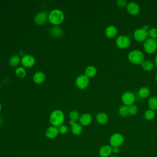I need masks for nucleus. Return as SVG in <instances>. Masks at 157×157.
<instances>
[{
    "mask_svg": "<svg viewBox=\"0 0 157 157\" xmlns=\"http://www.w3.org/2000/svg\"><path fill=\"white\" fill-rule=\"evenodd\" d=\"M64 120V116L60 110H54L50 116V121L53 126L59 127L61 126Z\"/></svg>",
    "mask_w": 157,
    "mask_h": 157,
    "instance_id": "1",
    "label": "nucleus"
},
{
    "mask_svg": "<svg viewBox=\"0 0 157 157\" xmlns=\"http://www.w3.org/2000/svg\"><path fill=\"white\" fill-rule=\"evenodd\" d=\"M63 12L59 9H53L48 14V20L53 25H57L61 23L64 20Z\"/></svg>",
    "mask_w": 157,
    "mask_h": 157,
    "instance_id": "2",
    "label": "nucleus"
},
{
    "mask_svg": "<svg viewBox=\"0 0 157 157\" xmlns=\"http://www.w3.org/2000/svg\"><path fill=\"white\" fill-rule=\"evenodd\" d=\"M128 58V60L132 64H141L144 61V55L141 51L134 50L129 53Z\"/></svg>",
    "mask_w": 157,
    "mask_h": 157,
    "instance_id": "3",
    "label": "nucleus"
},
{
    "mask_svg": "<svg viewBox=\"0 0 157 157\" xmlns=\"http://www.w3.org/2000/svg\"><path fill=\"white\" fill-rule=\"evenodd\" d=\"M110 145L112 147H120L124 142V137L120 133H114L113 134L109 139Z\"/></svg>",
    "mask_w": 157,
    "mask_h": 157,
    "instance_id": "4",
    "label": "nucleus"
},
{
    "mask_svg": "<svg viewBox=\"0 0 157 157\" xmlns=\"http://www.w3.org/2000/svg\"><path fill=\"white\" fill-rule=\"evenodd\" d=\"M144 48L148 53H153L157 49V43L156 40L151 38L147 39L144 44Z\"/></svg>",
    "mask_w": 157,
    "mask_h": 157,
    "instance_id": "5",
    "label": "nucleus"
},
{
    "mask_svg": "<svg viewBox=\"0 0 157 157\" xmlns=\"http://www.w3.org/2000/svg\"><path fill=\"white\" fill-rule=\"evenodd\" d=\"M116 45L120 48L124 49L128 48L131 44V40L129 38L126 36H119L115 40Z\"/></svg>",
    "mask_w": 157,
    "mask_h": 157,
    "instance_id": "6",
    "label": "nucleus"
},
{
    "mask_svg": "<svg viewBox=\"0 0 157 157\" xmlns=\"http://www.w3.org/2000/svg\"><path fill=\"white\" fill-rule=\"evenodd\" d=\"M136 100V98L134 94L129 91L124 92L121 96V101L124 105L129 106L132 105Z\"/></svg>",
    "mask_w": 157,
    "mask_h": 157,
    "instance_id": "7",
    "label": "nucleus"
},
{
    "mask_svg": "<svg viewBox=\"0 0 157 157\" xmlns=\"http://www.w3.org/2000/svg\"><path fill=\"white\" fill-rule=\"evenodd\" d=\"M148 35V31H145L142 28L137 29L134 32V37L139 42L145 41L147 39Z\"/></svg>",
    "mask_w": 157,
    "mask_h": 157,
    "instance_id": "8",
    "label": "nucleus"
},
{
    "mask_svg": "<svg viewBox=\"0 0 157 157\" xmlns=\"http://www.w3.org/2000/svg\"><path fill=\"white\" fill-rule=\"evenodd\" d=\"M75 83L78 88L85 89L89 84V78L85 75H80L76 78Z\"/></svg>",
    "mask_w": 157,
    "mask_h": 157,
    "instance_id": "9",
    "label": "nucleus"
},
{
    "mask_svg": "<svg viewBox=\"0 0 157 157\" xmlns=\"http://www.w3.org/2000/svg\"><path fill=\"white\" fill-rule=\"evenodd\" d=\"M48 19V15L45 11H42L39 12L35 15L34 21L37 25H44L45 24L47 20Z\"/></svg>",
    "mask_w": 157,
    "mask_h": 157,
    "instance_id": "10",
    "label": "nucleus"
},
{
    "mask_svg": "<svg viewBox=\"0 0 157 157\" xmlns=\"http://www.w3.org/2000/svg\"><path fill=\"white\" fill-rule=\"evenodd\" d=\"M127 11L132 15H137L140 11V7L139 4L135 2H130L126 6Z\"/></svg>",
    "mask_w": 157,
    "mask_h": 157,
    "instance_id": "11",
    "label": "nucleus"
},
{
    "mask_svg": "<svg viewBox=\"0 0 157 157\" xmlns=\"http://www.w3.org/2000/svg\"><path fill=\"white\" fill-rule=\"evenodd\" d=\"M35 63L34 58L29 55H25L21 58V64L26 67H31Z\"/></svg>",
    "mask_w": 157,
    "mask_h": 157,
    "instance_id": "12",
    "label": "nucleus"
},
{
    "mask_svg": "<svg viewBox=\"0 0 157 157\" xmlns=\"http://www.w3.org/2000/svg\"><path fill=\"white\" fill-rule=\"evenodd\" d=\"M112 153V148L110 145H104L99 150V155L101 157H109Z\"/></svg>",
    "mask_w": 157,
    "mask_h": 157,
    "instance_id": "13",
    "label": "nucleus"
},
{
    "mask_svg": "<svg viewBox=\"0 0 157 157\" xmlns=\"http://www.w3.org/2000/svg\"><path fill=\"white\" fill-rule=\"evenodd\" d=\"M59 133L58 128L55 126H50L48 128L45 132V135L48 139H54L55 138Z\"/></svg>",
    "mask_w": 157,
    "mask_h": 157,
    "instance_id": "14",
    "label": "nucleus"
},
{
    "mask_svg": "<svg viewBox=\"0 0 157 157\" xmlns=\"http://www.w3.org/2000/svg\"><path fill=\"white\" fill-rule=\"evenodd\" d=\"M92 121V116L90 113H83L80 117L79 122L83 126L89 125Z\"/></svg>",
    "mask_w": 157,
    "mask_h": 157,
    "instance_id": "15",
    "label": "nucleus"
},
{
    "mask_svg": "<svg viewBox=\"0 0 157 157\" xmlns=\"http://www.w3.org/2000/svg\"><path fill=\"white\" fill-rule=\"evenodd\" d=\"M117 29L115 26L110 25L107 26L105 29V34L109 38L114 37L117 34Z\"/></svg>",
    "mask_w": 157,
    "mask_h": 157,
    "instance_id": "16",
    "label": "nucleus"
},
{
    "mask_svg": "<svg viewBox=\"0 0 157 157\" xmlns=\"http://www.w3.org/2000/svg\"><path fill=\"white\" fill-rule=\"evenodd\" d=\"M96 118L98 123L99 124H105L108 121V120H109L108 115L104 112L98 113L96 117Z\"/></svg>",
    "mask_w": 157,
    "mask_h": 157,
    "instance_id": "17",
    "label": "nucleus"
},
{
    "mask_svg": "<svg viewBox=\"0 0 157 157\" xmlns=\"http://www.w3.org/2000/svg\"><path fill=\"white\" fill-rule=\"evenodd\" d=\"M45 78V75L42 72H37L33 75V80L36 83H42Z\"/></svg>",
    "mask_w": 157,
    "mask_h": 157,
    "instance_id": "18",
    "label": "nucleus"
},
{
    "mask_svg": "<svg viewBox=\"0 0 157 157\" xmlns=\"http://www.w3.org/2000/svg\"><path fill=\"white\" fill-rule=\"evenodd\" d=\"M96 72H97V70L94 66H89L85 69V75L87 77L91 78V77H93L96 74Z\"/></svg>",
    "mask_w": 157,
    "mask_h": 157,
    "instance_id": "19",
    "label": "nucleus"
},
{
    "mask_svg": "<svg viewBox=\"0 0 157 157\" xmlns=\"http://www.w3.org/2000/svg\"><path fill=\"white\" fill-rule=\"evenodd\" d=\"M71 130L74 135H79L82 132V127L80 124L77 123H74L72 124Z\"/></svg>",
    "mask_w": 157,
    "mask_h": 157,
    "instance_id": "20",
    "label": "nucleus"
},
{
    "mask_svg": "<svg viewBox=\"0 0 157 157\" xmlns=\"http://www.w3.org/2000/svg\"><path fill=\"white\" fill-rule=\"evenodd\" d=\"M141 66L142 69L146 71H149L152 70L154 67L153 63L150 60H144L142 63Z\"/></svg>",
    "mask_w": 157,
    "mask_h": 157,
    "instance_id": "21",
    "label": "nucleus"
},
{
    "mask_svg": "<svg viewBox=\"0 0 157 157\" xmlns=\"http://www.w3.org/2000/svg\"><path fill=\"white\" fill-rule=\"evenodd\" d=\"M69 118H70L69 123L71 125H72L73 123H75V121H77L80 118V115L77 111L73 110L69 113Z\"/></svg>",
    "mask_w": 157,
    "mask_h": 157,
    "instance_id": "22",
    "label": "nucleus"
},
{
    "mask_svg": "<svg viewBox=\"0 0 157 157\" xmlns=\"http://www.w3.org/2000/svg\"><path fill=\"white\" fill-rule=\"evenodd\" d=\"M150 92V90L148 87L142 86L139 90V95L142 98H145L149 96Z\"/></svg>",
    "mask_w": 157,
    "mask_h": 157,
    "instance_id": "23",
    "label": "nucleus"
},
{
    "mask_svg": "<svg viewBox=\"0 0 157 157\" xmlns=\"http://www.w3.org/2000/svg\"><path fill=\"white\" fill-rule=\"evenodd\" d=\"M148 105L151 110L157 109V98L151 97L148 101Z\"/></svg>",
    "mask_w": 157,
    "mask_h": 157,
    "instance_id": "24",
    "label": "nucleus"
},
{
    "mask_svg": "<svg viewBox=\"0 0 157 157\" xmlns=\"http://www.w3.org/2000/svg\"><path fill=\"white\" fill-rule=\"evenodd\" d=\"M20 62V58L18 55L12 56L9 60V64L12 67H15L19 64Z\"/></svg>",
    "mask_w": 157,
    "mask_h": 157,
    "instance_id": "25",
    "label": "nucleus"
},
{
    "mask_svg": "<svg viewBox=\"0 0 157 157\" xmlns=\"http://www.w3.org/2000/svg\"><path fill=\"white\" fill-rule=\"evenodd\" d=\"M118 113L122 117H126L128 115H129L128 106L125 105L120 106L118 109Z\"/></svg>",
    "mask_w": 157,
    "mask_h": 157,
    "instance_id": "26",
    "label": "nucleus"
},
{
    "mask_svg": "<svg viewBox=\"0 0 157 157\" xmlns=\"http://www.w3.org/2000/svg\"><path fill=\"white\" fill-rule=\"evenodd\" d=\"M51 33L53 36L55 37H59L62 35L63 32L61 28H59V26H55L51 29Z\"/></svg>",
    "mask_w": 157,
    "mask_h": 157,
    "instance_id": "27",
    "label": "nucleus"
},
{
    "mask_svg": "<svg viewBox=\"0 0 157 157\" xmlns=\"http://www.w3.org/2000/svg\"><path fill=\"white\" fill-rule=\"evenodd\" d=\"M155 115V114L154 110L151 109L146 110L144 113V117L147 120H151L152 119L154 118Z\"/></svg>",
    "mask_w": 157,
    "mask_h": 157,
    "instance_id": "28",
    "label": "nucleus"
},
{
    "mask_svg": "<svg viewBox=\"0 0 157 157\" xmlns=\"http://www.w3.org/2000/svg\"><path fill=\"white\" fill-rule=\"evenodd\" d=\"M15 74L19 78H23L26 75V71L23 67H19L15 70Z\"/></svg>",
    "mask_w": 157,
    "mask_h": 157,
    "instance_id": "29",
    "label": "nucleus"
},
{
    "mask_svg": "<svg viewBox=\"0 0 157 157\" xmlns=\"http://www.w3.org/2000/svg\"><path fill=\"white\" fill-rule=\"evenodd\" d=\"M148 34L151 39H156L157 38V28H150L148 31Z\"/></svg>",
    "mask_w": 157,
    "mask_h": 157,
    "instance_id": "30",
    "label": "nucleus"
},
{
    "mask_svg": "<svg viewBox=\"0 0 157 157\" xmlns=\"http://www.w3.org/2000/svg\"><path fill=\"white\" fill-rule=\"evenodd\" d=\"M128 107H129V115H135L137 114V113L138 112V108L136 105L132 104V105H131L128 106Z\"/></svg>",
    "mask_w": 157,
    "mask_h": 157,
    "instance_id": "31",
    "label": "nucleus"
},
{
    "mask_svg": "<svg viewBox=\"0 0 157 157\" xmlns=\"http://www.w3.org/2000/svg\"><path fill=\"white\" fill-rule=\"evenodd\" d=\"M58 131H59V133H60L61 134H64L67 132L68 128L66 125L61 124V126H59L58 127Z\"/></svg>",
    "mask_w": 157,
    "mask_h": 157,
    "instance_id": "32",
    "label": "nucleus"
},
{
    "mask_svg": "<svg viewBox=\"0 0 157 157\" xmlns=\"http://www.w3.org/2000/svg\"><path fill=\"white\" fill-rule=\"evenodd\" d=\"M117 5L120 7H126L127 2L125 0H118L117 1Z\"/></svg>",
    "mask_w": 157,
    "mask_h": 157,
    "instance_id": "33",
    "label": "nucleus"
},
{
    "mask_svg": "<svg viewBox=\"0 0 157 157\" xmlns=\"http://www.w3.org/2000/svg\"><path fill=\"white\" fill-rule=\"evenodd\" d=\"M112 148V152L115 154H117L120 152V148L118 147H113Z\"/></svg>",
    "mask_w": 157,
    "mask_h": 157,
    "instance_id": "34",
    "label": "nucleus"
},
{
    "mask_svg": "<svg viewBox=\"0 0 157 157\" xmlns=\"http://www.w3.org/2000/svg\"><path fill=\"white\" fill-rule=\"evenodd\" d=\"M142 28H143L144 29H145V31H148L150 29V27H149V26L147 25H144V26H142Z\"/></svg>",
    "mask_w": 157,
    "mask_h": 157,
    "instance_id": "35",
    "label": "nucleus"
},
{
    "mask_svg": "<svg viewBox=\"0 0 157 157\" xmlns=\"http://www.w3.org/2000/svg\"><path fill=\"white\" fill-rule=\"evenodd\" d=\"M155 64H156V66H157V56L155 57Z\"/></svg>",
    "mask_w": 157,
    "mask_h": 157,
    "instance_id": "36",
    "label": "nucleus"
},
{
    "mask_svg": "<svg viewBox=\"0 0 157 157\" xmlns=\"http://www.w3.org/2000/svg\"><path fill=\"white\" fill-rule=\"evenodd\" d=\"M1 124H2V119H1V117H0V126H1Z\"/></svg>",
    "mask_w": 157,
    "mask_h": 157,
    "instance_id": "37",
    "label": "nucleus"
},
{
    "mask_svg": "<svg viewBox=\"0 0 157 157\" xmlns=\"http://www.w3.org/2000/svg\"><path fill=\"white\" fill-rule=\"evenodd\" d=\"M155 80H156V81L157 82V74L155 75Z\"/></svg>",
    "mask_w": 157,
    "mask_h": 157,
    "instance_id": "38",
    "label": "nucleus"
},
{
    "mask_svg": "<svg viewBox=\"0 0 157 157\" xmlns=\"http://www.w3.org/2000/svg\"><path fill=\"white\" fill-rule=\"evenodd\" d=\"M110 157H119V156H115V155H114V156H110Z\"/></svg>",
    "mask_w": 157,
    "mask_h": 157,
    "instance_id": "39",
    "label": "nucleus"
},
{
    "mask_svg": "<svg viewBox=\"0 0 157 157\" xmlns=\"http://www.w3.org/2000/svg\"><path fill=\"white\" fill-rule=\"evenodd\" d=\"M1 104L0 103V112H1Z\"/></svg>",
    "mask_w": 157,
    "mask_h": 157,
    "instance_id": "40",
    "label": "nucleus"
},
{
    "mask_svg": "<svg viewBox=\"0 0 157 157\" xmlns=\"http://www.w3.org/2000/svg\"><path fill=\"white\" fill-rule=\"evenodd\" d=\"M155 40H156V43H157V38H156V39H155Z\"/></svg>",
    "mask_w": 157,
    "mask_h": 157,
    "instance_id": "41",
    "label": "nucleus"
},
{
    "mask_svg": "<svg viewBox=\"0 0 157 157\" xmlns=\"http://www.w3.org/2000/svg\"><path fill=\"white\" fill-rule=\"evenodd\" d=\"M0 88H1V86H0Z\"/></svg>",
    "mask_w": 157,
    "mask_h": 157,
    "instance_id": "42",
    "label": "nucleus"
}]
</instances>
